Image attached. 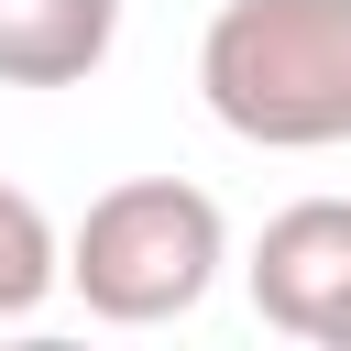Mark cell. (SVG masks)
Segmentation results:
<instances>
[{
	"label": "cell",
	"instance_id": "cell-1",
	"mask_svg": "<svg viewBox=\"0 0 351 351\" xmlns=\"http://www.w3.org/2000/svg\"><path fill=\"white\" fill-rule=\"evenodd\" d=\"M197 99L230 143H351V0H219L197 33Z\"/></svg>",
	"mask_w": 351,
	"mask_h": 351
},
{
	"label": "cell",
	"instance_id": "cell-2",
	"mask_svg": "<svg viewBox=\"0 0 351 351\" xmlns=\"http://www.w3.org/2000/svg\"><path fill=\"white\" fill-rule=\"evenodd\" d=\"M230 263V219L208 186L186 176H121L88 197V219L66 230V285L88 296V318L110 329H165L186 318Z\"/></svg>",
	"mask_w": 351,
	"mask_h": 351
},
{
	"label": "cell",
	"instance_id": "cell-3",
	"mask_svg": "<svg viewBox=\"0 0 351 351\" xmlns=\"http://www.w3.org/2000/svg\"><path fill=\"white\" fill-rule=\"evenodd\" d=\"M241 274H252V307H263L285 340H318V351H329V329L351 318V197H296V208H274Z\"/></svg>",
	"mask_w": 351,
	"mask_h": 351
},
{
	"label": "cell",
	"instance_id": "cell-4",
	"mask_svg": "<svg viewBox=\"0 0 351 351\" xmlns=\"http://www.w3.org/2000/svg\"><path fill=\"white\" fill-rule=\"evenodd\" d=\"M121 44V0H0V88H88Z\"/></svg>",
	"mask_w": 351,
	"mask_h": 351
},
{
	"label": "cell",
	"instance_id": "cell-5",
	"mask_svg": "<svg viewBox=\"0 0 351 351\" xmlns=\"http://www.w3.org/2000/svg\"><path fill=\"white\" fill-rule=\"evenodd\" d=\"M55 285H66V241H55V219L0 176V318H33Z\"/></svg>",
	"mask_w": 351,
	"mask_h": 351
},
{
	"label": "cell",
	"instance_id": "cell-6",
	"mask_svg": "<svg viewBox=\"0 0 351 351\" xmlns=\"http://www.w3.org/2000/svg\"><path fill=\"white\" fill-rule=\"evenodd\" d=\"M329 351H351V318H340V329H329Z\"/></svg>",
	"mask_w": 351,
	"mask_h": 351
}]
</instances>
